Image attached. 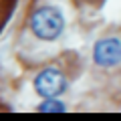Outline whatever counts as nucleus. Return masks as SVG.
<instances>
[{"label":"nucleus","mask_w":121,"mask_h":121,"mask_svg":"<svg viewBox=\"0 0 121 121\" xmlns=\"http://www.w3.org/2000/svg\"><path fill=\"white\" fill-rule=\"evenodd\" d=\"M32 35L40 40H56L65 30V16L55 6H39L28 18Z\"/></svg>","instance_id":"obj_1"},{"label":"nucleus","mask_w":121,"mask_h":121,"mask_svg":"<svg viewBox=\"0 0 121 121\" xmlns=\"http://www.w3.org/2000/svg\"><path fill=\"white\" fill-rule=\"evenodd\" d=\"M35 91L43 99L47 97H59L67 91V77L55 67L43 69L35 77Z\"/></svg>","instance_id":"obj_2"},{"label":"nucleus","mask_w":121,"mask_h":121,"mask_svg":"<svg viewBox=\"0 0 121 121\" xmlns=\"http://www.w3.org/2000/svg\"><path fill=\"white\" fill-rule=\"evenodd\" d=\"M93 60L99 67H117L121 63V40L115 36H107L95 43L93 47Z\"/></svg>","instance_id":"obj_3"},{"label":"nucleus","mask_w":121,"mask_h":121,"mask_svg":"<svg viewBox=\"0 0 121 121\" xmlns=\"http://www.w3.org/2000/svg\"><path fill=\"white\" fill-rule=\"evenodd\" d=\"M65 109H67V105L63 101H59V97H47L39 105V111H44V113H63Z\"/></svg>","instance_id":"obj_4"}]
</instances>
